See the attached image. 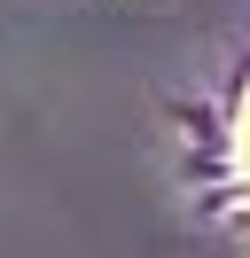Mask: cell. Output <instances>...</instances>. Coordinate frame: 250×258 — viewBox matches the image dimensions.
<instances>
[{
	"label": "cell",
	"instance_id": "6da1fadb",
	"mask_svg": "<svg viewBox=\"0 0 250 258\" xmlns=\"http://www.w3.org/2000/svg\"><path fill=\"white\" fill-rule=\"evenodd\" d=\"M242 172H250V102H242Z\"/></svg>",
	"mask_w": 250,
	"mask_h": 258
}]
</instances>
